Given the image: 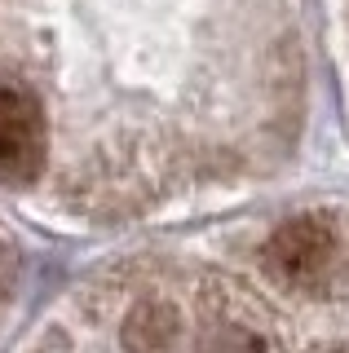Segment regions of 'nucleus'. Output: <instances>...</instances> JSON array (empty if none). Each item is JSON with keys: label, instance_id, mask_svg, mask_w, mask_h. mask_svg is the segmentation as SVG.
I'll list each match as a JSON object with an SVG mask.
<instances>
[{"label": "nucleus", "instance_id": "nucleus-1", "mask_svg": "<svg viewBox=\"0 0 349 353\" xmlns=\"http://www.w3.org/2000/svg\"><path fill=\"white\" fill-rule=\"evenodd\" d=\"M45 163V119L40 102L18 84H0V176L31 181Z\"/></svg>", "mask_w": 349, "mask_h": 353}, {"label": "nucleus", "instance_id": "nucleus-2", "mask_svg": "<svg viewBox=\"0 0 349 353\" xmlns=\"http://www.w3.org/2000/svg\"><path fill=\"white\" fill-rule=\"evenodd\" d=\"M336 261V234L323 216H297L266 243V270L283 283H319Z\"/></svg>", "mask_w": 349, "mask_h": 353}, {"label": "nucleus", "instance_id": "nucleus-3", "mask_svg": "<svg viewBox=\"0 0 349 353\" xmlns=\"http://www.w3.org/2000/svg\"><path fill=\"white\" fill-rule=\"evenodd\" d=\"M177 331L181 323L168 305H137L124 318V345L133 353H168L177 345Z\"/></svg>", "mask_w": 349, "mask_h": 353}]
</instances>
